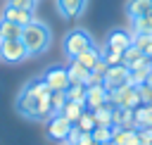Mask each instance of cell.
I'll list each match as a JSON object with an SVG mask.
<instances>
[{"mask_svg":"<svg viewBox=\"0 0 152 145\" xmlns=\"http://www.w3.org/2000/svg\"><path fill=\"white\" fill-rule=\"evenodd\" d=\"M133 119L138 128H152V105H138L133 109Z\"/></svg>","mask_w":152,"mask_h":145,"instance_id":"17","label":"cell"},{"mask_svg":"<svg viewBox=\"0 0 152 145\" xmlns=\"http://www.w3.org/2000/svg\"><path fill=\"white\" fill-rule=\"evenodd\" d=\"M135 90H138V97H140V102H142V105H152V88H150L147 83L135 86Z\"/></svg>","mask_w":152,"mask_h":145,"instance_id":"31","label":"cell"},{"mask_svg":"<svg viewBox=\"0 0 152 145\" xmlns=\"http://www.w3.org/2000/svg\"><path fill=\"white\" fill-rule=\"evenodd\" d=\"M2 19L26 26V24L33 19V12H24V10H17V7H12V5H5V10H2Z\"/></svg>","mask_w":152,"mask_h":145,"instance_id":"15","label":"cell"},{"mask_svg":"<svg viewBox=\"0 0 152 145\" xmlns=\"http://www.w3.org/2000/svg\"><path fill=\"white\" fill-rule=\"evenodd\" d=\"M7 5H12L17 10H24V12H33L36 5H38V0H7Z\"/></svg>","mask_w":152,"mask_h":145,"instance_id":"32","label":"cell"},{"mask_svg":"<svg viewBox=\"0 0 152 145\" xmlns=\"http://www.w3.org/2000/svg\"><path fill=\"white\" fill-rule=\"evenodd\" d=\"M38 119H50L52 116V105H50V90L48 93H43L40 97H38Z\"/></svg>","mask_w":152,"mask_h":145,"instance_id":"25","label":"cell"},{"mask_svg":"<svg viewBox=\"0 0 152 145\" xmlns=\"http://www.w3.org/2000/svg\"><path fill=\"white\" fill-rule=\"evenodd\" d=\"M150 10H152V0H128L126 2V14H128L131 21L145 17Z\"/></svg>","mask_w":152,"mask_h":145,"instance_id":"14","label":"cell"},{"mask_svg":"<svg viewBox=\"0 0 152 145\" xmlns=\"http://www.w3.org/2000/svg\"><path fill=\"white\" fill-rule=\"evenodd\" d=\"M152 74V64H150V59H145V62H140L138 67H133L131 69V76H128V83L131 86H140V83H145L147 81V76Z\"/></svg>","mask_w":152,"mask_h":145,"instance_id":"16","label":"cell"},{"mask_svg":"<svg viewBox=\"0 0 152 145\" xmlns=\"http://www.w3.org/2000/svg\"><path fill=\"white\" fill-rule=\"evenodd\" d=\"M107 88L104 83H95V86H86V109L88 112H95L100 105L107 102Z\"/></svg>","mask_w":152,"mask_h":145,"instance_id":"10","label":"cell"},{"mask_svg":"<svg viewBox=\"0 0 152 145\" xmlns=\"http://www.w3.org/2000/svg\"><path fill=\"white\" fill-rule=\"evenodd\" d=\"M88 0H55V7H57V14L62 19H78L86 10Z\"/></svg>","mask_w":152,"mask_h":145,"instance_id":"9","label":"cell"},{"mask_svg":"<svg viewBox=\"0 0 152 145\" xmlns=\"http://www.w3.org/2000/svg\"><path fill=\"white\" fill-rule=\"evenodd\" d=\"M133 33H152V10L145 17L133 19Z\"/></svg>","mask_w":152,"mask_h":145,"instance_id":"26","label":"cell"},{"mask_svg":"<svg viewBox=\"0 0 152 145\" xmlns=\"http://www.w3.org/2000/svg\"><path fill=\"white\" fill-rule=\"evenodd\" d=\"M140 145H152V128H138Z\"/></svg>","mask_w":152,"mask_h":145,"instance_id":"35","label":"cell"},{"mask_svg":"<svg viewBox=\"0 0 152 145\" xmlns=\"http://www.w3.org/2000/svg\"><path fill=\"white\" fill-rule=\"evenodd\" d=\"M50 105H52V114H59V112L64 109V105H66V95H64V90H55V93H50Z\"/></svg>","mask_w":152,"mask_h":145,"instance_id":"27","label":"cell"},{"mask_svg":"<svg viewBox=\"0 0 152 145\" xmlns=\"http://www.w3.org/2000/svg\"><path fill=\"white\" fill-rule=\"evenodd\" d=\"M97 59H100V48H97V45H93V48L83 50V52H81L76 59H71V62H78V64H83L86 69H93Z\"/></svg>","mask_w":152,"mask_h":145,"instance_id":"22","label":"cell"},{"mask_svg":"<svg viewBox=\"0 0 152 145\" xmlns=\"http://www.w3.org/2000/svg\"><path fill=\"white\" fill-rule=\"evenodd\" d=\"M104 45H107L109 50H119V52H124L126 48L133 45V36H131L126 29H114V31H109Z\"/></svg>","mask_w":152,"mask_h":145,"instance_id":"11","label":"cell"},{"mask_svg":"<svg viewBox=\"0 0 152 145\" xmlns=\"http://www.w3.org/2000/svg\"><path fill=\"white\" fill-rule=\"evenodd\" d=\"M145 83H147V86H150V88H152V74H150V76H147V81H145Z\"/></svg>","mask_w":152,"mask_h":145,"instance_id":"37","label":"cell"},{"mask_svg":"<svg viewBox=\"0 0 152 145\" xmlns=\"http://www.w3.org/2000/svg\"><path fill=\"white\" fill-rule=\"evenodd\" d=\"M147 57L135 48V45H131V48H126L124 50V55H121V64H126L128 69H133V67H138L140 62H145Z\"/></svg>","mask_w":152,"mask_h":145,"instance_id":"20","label":"cell"},{"mask_svg":"<svg viewBox=\"0 0 152 145\" xmlns=\"http://www.w3.org/2000/svg\"><path fill=\"white\" fill-rule=\"evenodd\" d=\"M128 76H131V69L126 64L109 67L107 74H104V88H107V93L114 90V88H119V86H124V83H128Z\"/></svg>","mask_w":152,"mask_h":145,"instance_id":"8","label":"cell"},{"mask_svg":"<svg viewBox=\"0 0 152 145\" xmlns=\"http://www.w3.org/2000/svg\"><path fill=\"white\" fill-rule=\"evenodd\" d=\"M104 145H114V143H104Z\"/></svg>","mask_w":152,"mask_h":145,"instance_id":"38","label":"cell"},{"mask_svg":"<svg viewBox=\"0 0 152 145\" xmlns=\"http://www.w3.org/2000/svg\"><path fill=\"white\" fill-rule=\"evenodd\" d=\"M107 100H109L114 107H131V109H135L138 105H142V102H140V97H138L135 86H131V83H124V86H119V88L109 90Z\"/></svg>","mask_w":152,"mask_h":145,"instance_id":"4","label":"cell"},{"mask_svg":"<svg viewBox=\"0 0 152 145\" xmlns=\"http://www.w3.org/2000/svg\"><path fill=\"white\" fill-rule=\"evenodd\" d=\"M121 55H124V52H119V50H109L107 45L100 50V57H102V59H104L109 67H114V64H121Z\"/></svg>","mask_w":152,"mask_h":145,"instance_id":"29","label":"cell"},{"mask_svg":"<svg viewBox=\"0 0 152 145\" xmlns=\"http://www.w3.org/2000/svg\"><path fill=\"white\" fill-rule=\"evenodd\" d=\"M50 88L45 86V81L43 78H33V81H28L24 88H21V93H19V97H17V109H19V114H24V116H28V119H38V97L43 95V93H48Z\"/></svg>","mask_w":152,"mask_h":145,"instance_id":"2","label":"cell"},{"mask_svg":"<svg viewBox=\"0 0 152 145\" xmlns=\"http://www.w3.org/2000/svg\"><path fill=\"white\" fill-rule=\"evenodd\" d=\"M95 145H97V143H95Z\"/></svg>","mask_w":152,"mask_h":145,"instance_id":"39","label":"cell"},{"mask_svg":"<svg viewBox=\"0 0 152 145\" xmlns=\"http://www.w3.org/2000/svg\"><path fill=\"white\" fill-rule=\"evenodd\" d=\"M40 78L45 81V86L50 88V93H55V90H66V88H69L66 67H48Z\"/></svg>","mask_w":152,"mask_h":145,"instance_id":"7","label":"cell"},{"mask_svg":"<svg viewBox=\"0 0 152 145\" xmlns=\"http://www.w3.org/2000/svg\"><path fill=\"white\" fill-rule=\"evenodd\" d=\"M133 45L150 59L152 57V33H133Z\"/></svg>","mask_w":152,"mask_h":145,"instance_id":"23","label":"cell"},{"mask_svg":"<svg viewBox=\"0 0 152 145\" xmlns=\"http://www.w3.org/2000/svg\"><path fill=\"white\" fill-rule=\"evenodd\" d=\"M114 105L107 100L104 105H100L95 112H93V116H95V126H107V128H112L114 126Z\"/></svg>","mask_w":152,"mask_h":145,"instance_id":"12","label":"cell"},{"mask_svg":"<svg viewBox=\"0 0 152 145\" xmlns=\"http://www.w3.org/2000/svg\"><path fill=\"white\" fill-rule=\"evenodd\" d=\"M76 126H78V131H86V133H93V128H95V116H93V112H83L81 114V119L76 121Z\"/></svg>","mask_w":152,"mask_h":145,"instance_id":"28","label":"cell"},{"mask_svg":"<svg viewBox=\"0 0 152 145\" xmlns=\"http://www.w3.org/2000/svg\"><path fill=\"white\" fill-rule=\"evenodd\" d=\"M112 128H126V131L138 128L135 119H133V109L131 107H116L114 109V126Z\"/></svg>","mask_w":152,"mask_h":145,"instance_id":"13","label":"cell"},{"mask_svg":"<svg viewBox=\"0 0 152 145\" xmlns=\"http://www.w3.org/2000/svg\"><path fill=\"white\" fill-rule=\"evenodd\" d=\"M76 145H95V138H93V133H86V131H81V135H78V143Z\"/></svg>","mask_w":152,"mask_h":145,"instance_id":"36","label":"cell"},{"mask_svg":"<svg viewBox=\"0 0 152 145\" xmlns=\"http://www.w3.org/2000/svg\"><path fill=\"white\" fill-rule=\"evenodd\" d=\"M95 43H93V36L86 31V29H81V26H76V29H71L66 36H64V40H62V50H64V57L71 62V59H76L83 50H88V48H93Z\"/></svg>","mask_w":152,"mask_h":145,"instance_id":"3","label":"cell"},{"mask_svg":"<svg viewBox=\"0 0 152 145\" xmlns=\"http://www.w3.org/2000/svg\"><path fill=\"white\" fill-rule=\"evenodd\" d=\"M86 112V105H81V102H74V100H66V105H64V109L59 112L64 119H69L71 124H76L78 119H81V114Z\"/></svg>","mask_w":152,"mask_h":145,"instance_id":"21","label":"cell"},{"mask_svg":"<svg viewBox=\"0 0 152 145\" xmlns=\"http://www.w3.org/2000/svg\"><path fill=\"white\" fill-rule=\"evenodd\" d=\"M26 57H28V50L21 43V38H12V40H2L0 43V59L17 64V62H24Z\"/></svg>","mask_w":152,"mask_h":145,"instance_id":"5","label":"cell"},{"mask_svg":"<svg viewBox=\"0 0 152 145\" xmlns=\"http://www.w3.org/2000/svg\"><path fill=\"white\" fill-rule=\"evenodd\" d=\"M107 69H109V64H107V62H104V59H102V57H100V59H97V62H95V67H93V69H90V71H93V74H97V76H102V78H104V74H107Z\"/></svg>","mask_w":152,"mask_h":145,"instance_id":"34","label":"cell"},{"mask_svg":"<svg viewBox=\"0 0 152 145\" xmlns=\"http://www.w3.org/2000/svg\"><path fill=\"white\" fill-rule=\"evenodd\" d=\"M88 74H90V69H86V67H83V64H78V62H69V67H66L69 83H86Z\"/></svg>","mask_w":152,"mask_h":145,"instance_id":"18","label":"cell"},{"mask_svg":"<svg viewBox=\"0 0 152 145\" xmlns=\"http://www.w3.org/2000/svg\"><path fill=\"white\" fill-rule=\"evenodd\" d=\"M64 95H66V100L86 105V83H69V88L64 90Z\"/></svg>","mask_w":152,"mask_h":145,"instance_id":"24","label":"cell"},{"mask_svg":"<svg viewBox=\"0 0 152 145\" xmlns=\"http://www.w3.org/2000/svg\"><path fill=\"white\" fill-rule=\"evenodd\" d=\"M21 43L26 45L28 57L40 55V52H45V50L50 48V43H52V31L48 29V24H43V21H38V19H31V21L24 26V31H21Z\"/></svg>","mask_w":152,"mask_h":145,"instance_id":"1","label":"cell"},{"mask_svg":"<svg viewBox=\"0 0 152 145\" xmlns=\"http://www.w3.org/2000/svg\"><path fill=\"white\" fill-rule=\"evenodd\" d=\"M93 138H95L97 145L112 143V128H107V126H95V128H93Z\"/></svg>","mask_w":152,"mask_h":145,"instance_id":"30","label":"cell"},{"mask_svg":"<svg viewBox=\"0 0 152 145\" xmlns=\"http://www.w3.org/2000/svg\"><path fill=\"white\" fill-rule=\"evenodd\" d=\"M21 31H24L21 24H14V21H7V19H0V38H2V40L21 38Z\"/></svg>","mask_w":152,"mask_h":145,"instance_id":"19","label":"cell"},{"mask_svg":"<svg viewBox=\"0 0 152 145\" xmlns=\"http://www.w3.org/2000/svg\"><path fill=\"white\" fill-rule=\"evenodd\" d=\"M71 126H74V124H71L69 119H64L62 114H52V116L48 119V124H45V133H48V138H50V140L62 143V140L69 135Z\"/></svg>","mask_w":152,"mask_h":145,"instance_id":"6","label":"cell"},{"mask_svg":"<svg viewBox=\"0 0 152 145\" xmlns=\"http://www.w3.org/2000/svg\"><path fill=\"white\" fill-rule=\"evenodd\" d=\"M78 135H81V131H78V126L74 124V126H71V131H69V135L62 140V145H76V143H78Z\"/></svg>","mask_w":152,"mask_h":145,"instance_id":"33","label":"cell"}]
</instances>
